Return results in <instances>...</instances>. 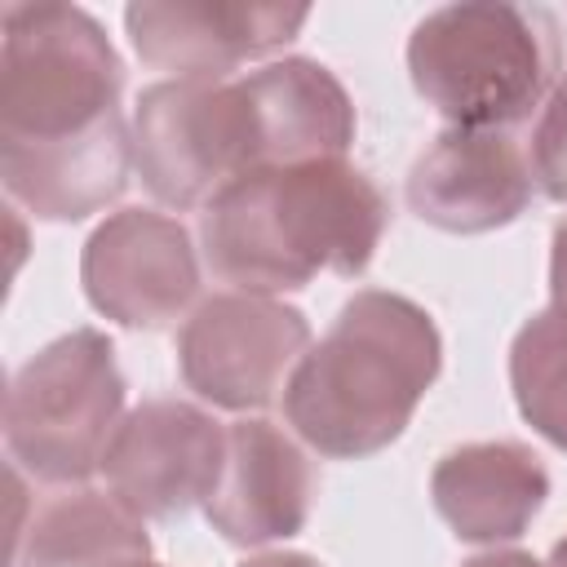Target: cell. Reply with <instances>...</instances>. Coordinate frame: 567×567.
Wrapping results in <instances>:
<instances>
[{
	"instance_id": "cell-20",
	"label": "cell",
	"mask_w": 567,
	"mask_h": 567,
	"mask_svg": "<svg viewBox=\"0 0 567 567\" xmlns=\"http://www.w3.org/2000/svg\"><path fill=\"white\" fill-rule=\"evenodd\" d=\"M239 567H323V563L310 558V554H297V549H275V554H257Z\"/></svg>"
},
{
	"instance_id": "cell-10",
	"label": "cell",
	"mask_w": 567,
	"mask_h": 567,
	"mask_svg": "<svg viewBox=\"0 0 567 567\" xmlns=\"http://www.w3.org/2000/svg\"><path fill=\"white\" fill-rule=\"evenodd\" d=\"M532 164L505 128H443L408 173V208L447 235H487L532 204Z\"/></svg>"
},
{
	"instance_id": "cell-15",
	"label": "cell",
	"mask_w": 567,
	"mask_h": 567,
	"mask_svg": "<svg viewBox=\"0 0 567 567\" xmlns=\"http://www.w3.org/2000/svg\"><path fill=\"white\" fill-rule=\"evenodd\" d=\"M137 558H151L146 518L84 483L35 505L13 540V567H124Z\"/></svg>"
},
{
	"instance_id": "cell-8",
	"label": "cell",
	"mask_w": 567,
	"mask_h": 567,
	"mask_svg": "<svg viewBox=\"0 0 567 567\" xmlns=\"http://www.w3.org/2000/svg\"><path fill=\"white\" fill-rule=\"evenodd\" d=\"M80 284L89 306L133 332L168 328L199 297L190 230L155 208H120L84 239Z\"/></svg>"
},
{
	"instance_id": "cell-12",
	"label": "cell",
	"mask_w": 567,
	"mask_h": 567,
	"mask_svg": "<svg viewBox=\"0 0 567 567\" xmlns=\"http://www.w3.org/2000/svg\"><path fill=\"white\" fill-rule=\"evenodd\" d=\"M315 501L310 456L270 421L244 416L226 425L221 474L204 501V518L230 545H275L306 527Z\"/></svg>"
},
{
	"instance_id": "cell-18",
	"label": "cell",
	"mask_w": 567,
	"mask_h": 567,
	"mask_svg": "<svg viewBox=\"0 0 567 567\" xmlns=\"http://www.w3.org/2000/svg\"><path fill=\"white\" fill-rule=\"evenodd\" d=\"M549 297L554 306H567V221H558L549 239Z\"/></svg>"
},
{
	"instance_id": "cell-16",
	"label": "cell",
	"mask_w": 567,
	"mask_h": 567,
	"mask_svg": "<svg viewBox=\"0 0 567 567\" xmlns=\"http://www.w3.org/2000/svg\"><path fill=\"white\" fill-rule=\"evenodd\" d=\"M509 390L518 416L567 452V306H545L514 332Z\"/></svg>"
},
{
	"instance_id": "cell-14",
	"label": "cell",
	"mask_w": 567,
	"mask_h": 567,
	"mask_svg": "<svg viewBox=\"0 0 567 567\" xmlns=\"http://www.w3.org/2000/svg\"><path fill=\"white\" fill-rule=\"evenodd\" d=\"M257 120L261 168L310 159H346L354 142V102L346 84L315 58H279L239 75Z\"/></svg>"
},
{
	"instance_id": "cell-4",
	"label": "cell",
	"mask_w": 567,
	"mask_h": 567,
	"mask_svg": "<svg viewBox=\"0 0 567 567\" xmlns=\"http://www.w3.org/2000/svg\"><path fill=\"white\" fill-rule=\"evenodd\" d=\"M558 66L545 9L470 0L430 9L408 35L412 89L447 128H509L532 115Z\"/></svg>"
},
{
	"instance_id": "cell-19",
	"label": "cell",
	"mask_w": 567,
	"mask_h": 567,
	"mask_svg": "<svg viewBox=\"0 0 567 567\" xmlns=\"http://www.w3.org/2000/svg\"><path fill=\"white\" fill-rule=\"evenodd\" d=\"M461 567H545V563H536L523 549H487V554H478V558H470Z\"/></svg>"
},
{
	"instance_id": "cell-3",
	"label": "cell",
	"mask_w": 567,
	"mask_h": 567,
	"mask_svg": "<svg viewBox=\"0 0 567 567\" xmlns=\"http://www.w3.org/2000/svg\"><path fill=\"white\" fill-rule=\"evenodd\" d=\"M439 368L443 341L430 310L399 292L363 288L292 368L284 416L319 456L363 461L412 425Z\"/></svg>"
},
{
	"instance_id": "cell-13",
	"label": "cell",
	"mask_w": 567,
	"mask_h": 567,
	"mask_svg": "<svg viewBox=\"0 0 567 567\" xmlns=\"http://www.w3.org/2000/svg\"><path fill=\"white\" fill-rule=\"evenodd\" d=\"M549 496V474L527 443L487 439L461 443L439 456L430 474V501L439 518L465 545L518 540Z\"/></svg>"
},
{
	"instance_id": "cell-1",
	"label": "cell",
	"mask_w": 567,
	"mask_h": 567,
	"mask_svg": "<svg viewBox=\"0 0 567 567\" xmlns=\"http://www.w3.org/2000/svg\"><path fill=\"white\" fill-rule=\"evenodd\" d=\"M124 62L80 4H9L0 44V182L35 221H84L133 168Z\"/></svg>"
},
{
	"instance_id": "cell-6",
	"label": "cell",
	"mask_w": 567,
	"mask_h": 567,
	"mask_svg": "<svg viewBox=\"0 0 567 567\" xmlns=\"http://www.w3.org/2000/svg\"><path fill=\"white\" fill-rule=\"evenodd\" d=\"M133 168L164 208H199L261 168L244 80H159L133 106Z\"/></svg>"
},
{
	"instance_id": "cell-17",
	"label": "cell",
	"mask_w": 567,
	"mask_h": 567,
	"mask_svg": "<svg viewBox=\"0 0 567 567\" xmlns=\"http://www.w3.org/2000/svg\"><path fill=\"white\" fill-rule=\"evenodd\" d=\"M527 164H532L536 186L554 204H567V71L558 75V84L549 89V97L540 106V120L532 128Z\"/></svg>"
},
{
	"instance_id": "cell-21",
	"label": "cell",
	"mask_w": 567,
	"mask_h": 567,
	"mask_svg": "<svg viewBox=\"0 0 567 567\" xmlns=\"http://www.w3.org/2000/svg\"><path fill=\"white\" fill-rule=\"evenodd\" d=\"M549 567H567V536H563V540L549 549Z\"/></svg>"
},
{
	"instance_id": "cell-9",
	"label": "cell",
	"mask_w": 567,
	"mask_h": 567,
	"mask_svg": "<svg viewBox=\"0 0 567 567\" xmlns=\"http://www.w3.org/2000/svg\"><path fill=\"white\" fill-rule=\"evenodd\" d=\"M221 456V421L186 399H146L120 421L102 456V474L106 492L137 518H177L208 501Z\"/></svg>"
},
{
	"instance_id": "cell-5",
	"label": "cell",
	"mask_w": 567,
	"mask_h": 567,
	"mask_svg": "<svg viewBox=\"0 0 567 567\" xmlns=\"http://www.w3.org/2000/svg\"><path fill=\"white\" fill-rule=\"evenodd\" d=\"M124 421V377L115 346L97 328H75L35 350L4 394V447L35 483L80 487Z\"/></svg>"
},
{
	"instance_id": "cell-2",
	"label": "cell",
	"mask_w": 567,
	"mask_h": 567,
	"mask_svg": "<svg viewBox=\"0 0 567 567\" xmlns=\"http://www.w3.org/2000/svg\"><path fill=\"white\" fill-rule=\"evenodd\" d=\"M390 204L346 159H310L235 177L204 204L199 248L235 292H297L319 275L354 279L381 248Z\"/></svg>"
},
{
	"instance_id": "cell-7",
	"label": "cell",
	"mask_w": 567,
	"mask_h": 567,
	"mask_svg": "<svg viewBox=\"0 0 567 567\" xmlns=\"http://www.w3.org/2000/svg\"><path fill=\"white\" fill-rule=\"evenodd\" d=\"M306 350L310 323L297 306L257 292H217L182 323L177 372L204 403L257 412L288 385Z\"/></svg>"
},
{
	"instance_id": "cell-11",
	"label": "cell",
	"mask_w": 567,
	"mask_h": 567,
	"mask_svg": "<svg viewBox=\"0 0 567 567\" xmlns=\"http://www.w3.org/2000/svg\"><path fill=\"white\" fill-rule=\"evenodd\" d=\"M310 9L292 4H213V0H137L124 9L133 53L173 71V80H226L239 62L266 58L297 40Z\"/></svg>"
},
{
	"instance_id": "cell-22",
	"label": "cell",
	"mask_w": 567,
	"mask_h": 567,
	"mask_svg": "<svg viewBox=\"0 0 567 567\" xmlns=\"http://www.w3.org/2000/svg\"><path fill=\"white\" fill-rule=\"evenodd\" d=\"M124 567H159V563H151V558H137V563H124Z\"/></svg>"
}]
</instances>
